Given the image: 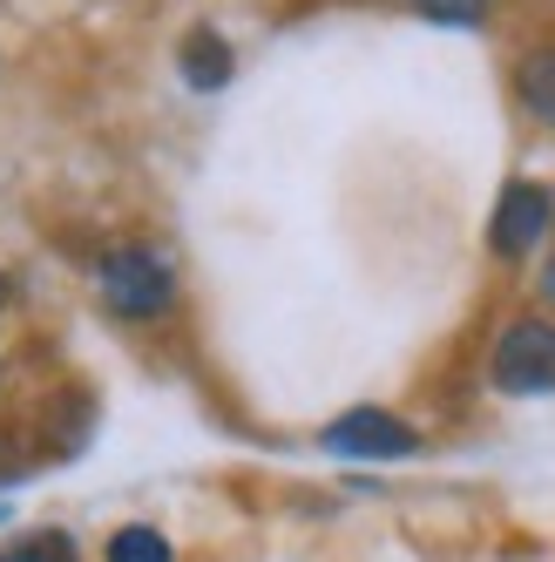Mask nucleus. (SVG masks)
Wrapping results in <instances>:
<instances>
[{
	"instance_id": "nucleus-1",
	"label": "nucleus",
	"mask_w": 555,
	"mask_h": 562,
	"mask_svg": "<svg viewBox=\"0 0 555 562\" xmlns=\"http://www.w3.org/2000/svg\"><path fill=\"white\" fill-rule=\"evenodd\" d=\"M95 285H102V305L115 318H163L177 305V271L156 258V251H143V245L109 251Z\"/></svg>"
},
{
	"instance_id": "nucleus-2",
	"label": "nucleus",
	"mask_w": 555,
	"mask_h": 562,
	"mask_svg": "<svg viewBox=\"0 0 555 562\" xmlns=\"http://www.w3.org/2000/svg\"><path fill=\"white\" fill-rule=\"evenodd\" d=\"M495 386L501 393H555V326L514 318L495 346Z\"/></svg>"
},
{
	"instance_id": "nucleus-3",
	"label": "nucleus",
	"mask_w": 555,
	"mask_h": 562,
	"mask_svg": "<svg viewBox=\"0 0 555 562\" xmlns=\"http://www.w3.org/2000/svg\"><path fill=\"white\" fill-rule=\"evenodd\" d=\"M414 448L420 434L386 407H352L326 427V454H346V461H407Z\"/></svg>"
},
{
	"instance_id": "nucleus-4",
	"label": "nucleus",
	"mask_w": 555,
	"mask_h": 562,
	"mask_svg": "<svg viewBox=\"0 0 555 562\" xmlns=\"http://www.w3.org/2000/svg\"><path fill=\"white\" fill-rule=\"evenodd\" d=\"M548 224H555V190L548 183H508L501 204H495V224H488V245L501 258H522L548 237Z\"/></svg>"
},
{
	"instance_id": "nucleus-5",
	"label": "nucleus",
	"mask_w": 555,
	"mask_h": 562,
	"mask_svg": "<svg viewBox=\"0 0 555 562\" xmlns=\"http://www.w3.org/2000/svg\"><path fill=\"white\" fill-rule=\"evenodd\" d=\"M177 61H183V82H190V89H224L230 68H237V61H230V42H224V34H211V27H190Z\"/></svg>"
},
{
	"instance_id": "nucleus-6",
	"label": "nucleus",
	"mask_w": 555,
	"mask_h": 562,
	"mask_svg": "<svg viewBox=\"0 0 555 562\" xmlns=\"http://www.w3.org/2000/svg\"><path fill=\"white\" fill-rule=\"evenodd\" d=\"M514 82H522V102L542 115V123H555V48H535Z\"/></svg>"
},
{
	"instance_id": "nucleus-7",
	"label": "nucleus",
	"mask_w": 555,
	"mask_h": 562,
	"mask_svg": "<svg viewBox=\"0 0 555 562\" xmlns=\"http://www.w3.org/2000/svg\"><path fill=\"white\" fill-rule=\"evenodd\" d=\"M109 562H170V542L156 536V529H115Z\"/></svg>"
},
{
	"instance_id": "nucleus-8",
	"label": "nucleus",
	"mask_w": 555,
	"mask_h": 562,
	"mask_svg": "<svg viewBox=\"0 0 555 562\" xmlns=\"http://www.w3.org/2000/svg\"><path fill=\"white\" fill-rule=\"evenodd\" d=\"M0 562H75V542L61 529H42V536H27L14 549H0Z\"/></svg>"
},
{
	"instance_id": "nucleus-9",
	"label": "nucleus",
	"mask_w": 555,
	"mask_h": 562,
	"mask_svg": "<svg viewBox=\"0 0 555 562\" xmlns=\"http://www.w3.org/2000/svg\"><path fill=\"white\" fill-rule=\"evenodd\" d=\"M414 8H420L427 21H441V27H482L488 0H414Z\"/></svg>"
},
{
	"instance_id": "nucleus-10",
	"label": "nucleus",
	"mask_w": 555,
	"mask_h": 562,
	"mask_svg": "<svg viewBox=\"0 0 555 562\" xmlns=\"http://www.w3.org/2000/svg\"><path fill=\"white\" fill-rule=\"evenodd\" d=\"M21 468H27V440L14 427H0V481H14Z\"/></svg>"
},
{
	"instance_id": "nucleus-11",
	"label": "nucleus",
	"mask_w": 555,
	"mask_h": 562,
	"mask_svg": "<svg viewBox=\"0 0 555 562\" xmlns=\"http://www.w3.org/2000/svg\"><path fill=\"white\" fill-rule=\"evenodd\" d=\"M542 299H555V258H548V271H542Z\"/></svg>"
}]
</instances>
